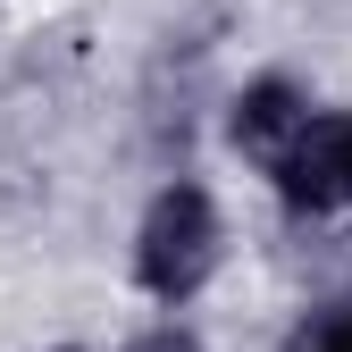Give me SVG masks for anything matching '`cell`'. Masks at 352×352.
<instances>
[{
	"mask_svg": "<svg viewBox=\"0 0 352 352\" xmlns=\"http://www.w3.org/2000/svg\"><path fill=\"white\" fill-rule=\"evenodd\" d=\"M218 269V210L201 185H160V201L143 210L135 235V277L151 302H193Z\"/></svg>",
	"mask_w": 352,
	"mask_h": 352,
	"instance_id": "obj_1",
	"label": "cell"
},
{
	"mask_svg": "<svg viewBox=\"0 0 352 352\" xmlns=\"http://www.w3.org/2000/svg\"><path fill=\"white\" fill-rule=\"evenodd\" d=\"M302 126H311V101H302L285 76H260V84H243V93H235L227 135H235V151H252L260 168H277V160L294 151V135H302Z\"/></svg>",
	"mask_w": 352,
	"mask_h": 352,
	"instance_id": "obj_3",
	"label": "cell"
},
{
	"mask_svg": "<svg viewBox=\"0 0 352 352\" xmlns=\"http://www.w3.org/2000/svg\"><path fill=\"white\" fill-rule=\"evenodd\" d=\"M294 210H352V109H327L294 135V151L269 168Z\"/></svg>",
	"mask_w": 352,
	"mask_h": 352,
	"instance_id": "obj_2",
	"label": "cell"
},
{
	"mask_svg": "<svg viewBox=\"0 0 352 352\" xmlns=\"http://www.w3.org/2000/svg\"><path fill=\"white\" fill-rule=\"evenodd\" d=\"M126 352H201V344H193L185 327H176V319H168V327H143V336H135V344H126Z\"/></svg>",
	"mask_w": 352,
	"mask_h": 352,
	"instance_id": "obj_5",
	"label": "cell"
},
{
	"mask_svg": "<svg viewBox=\"0 0 352 352\" xmlns=\"http://www.w3.org/2000/svg\"><path fill=\"white\" fill-rule=\"evenodd\" d=\"M302 352H352V311H327L311 336H302Z\"/></svg>",
	"mask_w": 352,
	"mask_h": 352,
	"instance_id": "obj_4",
	"label": "cell"
}]
</instances>
